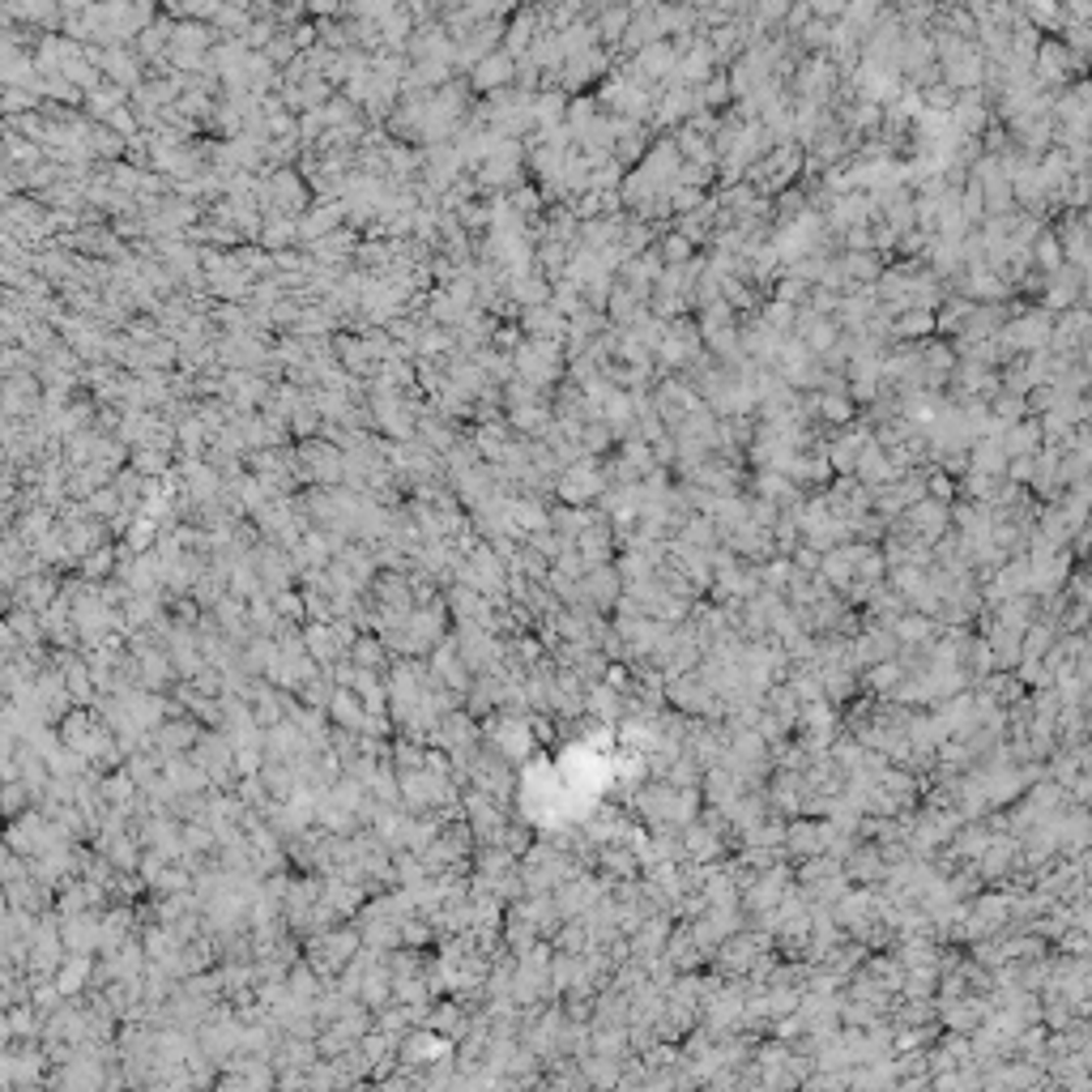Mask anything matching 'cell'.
Wrapping results in <instances>:
<instances>
[{
	"mask_svg": "<svg viewBox=\"0 0 1092 1092\" xmlns=\"http://www.w3.org/2000/svg\"><path fill=\"white\" fill-rule=\"evenodd\" d=\"M803 167H806V150H803L799 141H790V145H777L768 158H759V163L747 171L743 180L752 183L759 196H781L794 180L803 176Z\"/></svg>",
	"mask_w": 1092,
	"mask_h": 1092,
	"instance_id": "1",
	"label": "cell"
},
{
	"mask_svg": "<svg viewBox=\"0 0 1092 1092\" xmlns=\"http://www.w3.org/2000/svg\"><path fill=\"white\" fill-rule=\"evenodd\" d=\"M606 491H610V478H606L598 457H585L581 465H568L555 483V495L563 499V508H589L594 499H602Z\"/></svg>",
	"mask_w": 1092,
	"mask_h": 1092,
	"instance_id": "2",
	"label": "cell"
},
{
	"mask_svg": "<svg viewBox=\"0 0 1092 1092\" xmlns=\"http://www.w3.org/2000/svg\"><path fill=\"white\" fill-rule=\"evenodd\" d=\"M294 452H299V465L312 487H341V478H346V452L338 444L316 436V440H299Z\"/></svg>",
	"mask_w": 1092,
	"mask_h": 1092,
	"instance_id": "3",
	"label": "cell"
},
{
	"mask_svg": "<svg viewBox=\"0 0 1092 1092\" xmlns=\"http://www.w3.org/2000/svg\"><path fill=\"white\" fill-rule=\"evenodd\" d=\"M1050 338H1054V316L1050 312H1028V316H1012V321L1003 325L999 346H1003V354H1024L1028 359V354L1046 350Z\"/></svg>",
	"mask_w": 1092,
	"mask_h": 1092,
	"instance_id": "4",
	"label": "cell"
},
{
	"mask_svg": "<svg viewBox=\"0 0 1092 1092\" xmlns=\"http://www.w3.org/2000/svg\"><path fill=\"white\" fill-rule=\"evenodd\" d=\"M657 359L666 372H692L696 363L704 359V334L696 321H670L666 341H661Z\"/></svg>",
	"mask_w": 1092,
	"mask_h": 1092,
	"instance_id": "5",
	"label": "cell"
},
{
	"mask_svg": "<svg viewBox=\"0 0 1092 1092\" xmlns=\"http://www.w3.org/2000/svg\"><path fill=\"white\" fill-rule=\"evenodd\" d=\"M346 201L341 196H316V205L308 214L299 218V243L303 248H312V243H321L325 235H334V231H341V218H346Z\"/></svg>",
	"mask_w": 1092,
	"mask_h": 1092,
	"instance_id": "6",
	"label": "cell"
},
{
	"mask_svg": "<svg viewBox=\"0 0 1092 1092\" xmlns=\"http://www.w3.org/2000/svg\"><path fill=\"white\" fill-rule=\"evenodd\" d=\"M897 525H901V530H910V534H917V538H926V543L935 546L939 538H948V530H952V508L926 495L922 504H913L905 517H897Z\"/></svg>",
	"mask_w": 1092,
	"mask_h": 1092,
	"instance_id": "7",
	"label": "cell"
},
{
	"mask_svg": "<svg viewBox=\"0 0 1092 1092\" xmlns=\"http://www.w3.org/2000/svg\"><path fill=\"white\" fill-rule=\"evenodd\" d=\"M470 85L478 94H499V90H508V85H517V56L512 52H504V47H499V52H491L487 60H478V69L470 73Z\"/></svg>",
	"mask_w": 1092,
	"mask_h": 1092,
	"instance_id": "8",
	"label": "cell"
},
{
	"mask_svg": "<svg viewBox=\"0 0 1092 1092\" xmlns=\"http://www.w3.org/2000/svg\"><path fill=\"white\" fill-rule=\"evenodd\" d=\"M870 444H875V432H870L866 423H862V427H854V432H841V436L828 444L832 474L854 478V474H858V461H862V452H866Z\"/></svg>",
	"mask_w": 1092,
	"mask_h": 1092,
	"instance_id": "9",
	"label": "cell"
},
{
	"mask_svg": "<svg viewBox=\"0 0 1092 1092\" xmlns=\"http://www.w3.org/2000/svg\"><path fill=\"white\" fill-rule=\"evenodd\" d=\"M1037 81L1041 85H1059V81H1066L1071 78V69H1079L1084 65V60H1079L1075 52H1071V43H1059V39H1041V47H1037Z\"/></svg>",
	"mask_w": 1092,
	"mask_h": 1092,
	"instance_id": "10",
	"label": "cell"
},
{
	"mask_svg": "<svg viewBox=\"0 0 1092 1092\" xmlns=\"http://www.w3.org/2000/svg\"><path fill=\"white\" fill-rule=\"evenodd\" d=\"M581 585H585V602H589V610H615L619 598H623V576H619L615 563L585 572Z\"/></svg>",
	"mask_w": 1092,
	"mask_h": 1092,
	"instance_id": "11",
	"label": "cell"
},
{
	"mask_svg": "<svg viewBox=\"0 0 1092 1092\" xmlns=\"http://www.w3.org/2000/svg\"><path fill=\"white\" fill-rule=\"evenodd\" d=\"M956 286H961V294L973 299V303H990V299L999 303V299H1008V290H1012L990 265H964V274H961Z\"/></svg>",
	"mask_w": 1092,
	"mask_h": 1092,
	"instance_id": "12",
	"label": "cell"
},
{
	"mask_svg": "<svg viewBox=\"0 0 1092 1092\" xmlns=\"http://www.w3.org/2000/svg\"><path fill=\"white\" fill-rule=\"evenodd\" d=\"M359 243H363V239L354 235V227H341V231H334V235H325L321 243H312V248H308V261H312V265L341 269L354 252H359Z\"/></svg>",
	"mask_w": 1092,
	"mask_h": 1092,
	"instance_id": "13",
	"label": "cell"
},
{
	"mask_svg": "<svg viewBox=\"0 0 1092 1092\" xmlns=\"http://www.w3.org/2000/svg\"><path fill=\"white\" fill-rule=\"evenodd\" d=\"M1079 294H1084V274H1079V269H1071V265H1063L1059 274L1050 278V286H1046V312L1054 316V312H1071V308H1079Z\"/></svg>",
	"mask_w": 1092,
	"mask_h": 1092,
	"instance_id": "14",
	"label": "cell"
},
{
	"mask_svg": "<svg viewBox=\"0 0 1092 1092\" xmlns=\"http://www.w3.org/2000/svg\"><path fill=\"white\" fill-rule=\"evenodd\" d=\"M543 9H521V14H512V22L504 26V52H512V56H525L534 47V39L538 34H543Z\"/></svg>",
	"mask_w": 1092,
	"mask_h": 1092,
	"instance_id": "15",
	"label": "cell"
},
{
	"mask_svg": "<svg viewBox=\"0 0 1092 1092\" xmlns=\"http://www.w3.org/2000/svg\"><path fill=\"white\" fill-rule=\"evenodd\" d=\"M521 329H525V338L563 341V338H568V316H563L555 303H543V308H525L521 312Z\"/></svg>",
	"mask_w": 1092,
	"mask_h": 1092,
	"instance_id": "16",
	"label": "cell"
},
{
	"mask_svg": "<svg viewBox=\"0 0 1092 1092\" xmlns=\"http://www.w3.org/2000/svg\"><path fill=\"white\" fill-rule=\"evenodd\" d=\"M1041 444H1046V427H1041V419H1024L1003 432V452L1008 457H1037Z\"/></svg>",
	"mask_w": 1092,
	"mask_h": 1092,
	"instance_id": "17",
	"label": "cell"
},
{
	"mask_svg": "<svg viewBox=\"0 0 1092 1092\" xmlns=\"http://www.w3.org/2000/svg\"><path fill=\"white\" fill-rule=\"evenodd\" d=\"M1008 452H1003V436H986L968 448V470L990 474V478H1008Z\"/></svg>",
	"mask_w": 1092,
	"mask_h": 1092,
	"instance_id": "18",
	"label": "cell"
},
{
	"mask_svg": "<svg viewBox=\"0 0 1092 1092\" xmlns=\"http://www.w3.org/2000/svg\"><path fill=\"white\" fill-rule=\"evenodd\" d=\"M606 512H594V508H555L550 512V530H555L563 543H576L585 530H594V525H602Z\"/></svg>",
	"mask_w": 1092,
	"mask_h": 1092,
	"instance_id": "19",
	"label": "cell"
},
{
	"mask_svg": "<svg viewBox=\"0 0 1092 1092\" xmlns=\"http://www.w3.org/2000/svg\"><path fill=\"white\" fill-rule=\"evenodd\" d=\"M674 137V145H679V154H683V163H692V167H717V150H713V137H704V132H696V129H674L670 132Z\"/></svg>",
	"mask_w": 1092,
	"mask_h": 1092,
	"instance_id": "20",
	"label": "cell"
},
{
	"mask_svg": "<svg viewBox=\"0 0 1092 1092\" xmlns=\"http://www.w3.org/2000/svg\"><path fill=\"white\" fill-rule=\"evenodd\" d=\"M1028 568H1033V594H1054L1063 585L1066 568H1071V559L1050 550V555H1028Z\"/></svg>",
	"mask_w": 1092,
	"mask_h": 1092,
	"instance_id": "21",
	"label": "cell"
},
{
	"mask_svg": "<svg viewBox=\"0 0 1092 1092\" xmlns=\"http://www.w3.org/2000/svg\"><path fill=\"white\" fill-rule=\"evenodd\" d=\"M837 261L845 269V278L854 282V290L858 286H875V282L883 278V256L879 252H845V256H837Z\"/></svg>",
	"mask_w": 1092,
	"mask_h": 1092,
	"instance_id": "22",
	"label": "cell"
},
{
	"mask_svg": "<svg viewBox=\"0 0 1092 1092\" xmlns=\"http://www.w3.org/2000/svg\"><path fill=\"white\" fill-rule=\"evenodd\" d=\"M930 334H939L935 312L910 308V312L892 316V334H888V338H897V341H917V338H930Z\"/></svg>",
	"mask_w": 1092,
	"mask_h": 1092,
	"instance_id": "23",
	"label": "cell"
},
{
	"mask_svg": "<svg viewBox=\"0 0 1092 1092\" xmlns=\"http://www.w3.org/2000/svg\"><path fill=\"white\" fill-rule=\"evenodd\" d=\"M290 243H299V218L269 214L265 231H261V248L265 252H290Z\"/></svg>",
	"mask_w": 1092,
	"mask_h": 1092,
	"instance_id": "24",
	"label": "cell"
},
{
	"mask_svg": "<svg viewBox=\"0 0 1092 1092\" xmlns=\"http://www.w3.org/2000/svg\"><path fill=\"white\" fill-rule=\"evenodd\" d=\"M649 150H653V145H649V129H645V125H632V129L619 137V145H615V163H619V167H641L645 158H649Z\"/></svg>",
	"mask_w": 1092,
	"mask_h": 1092,
	"instance_id": "25",
	"label": "cell"
},
{
	"mask_svg": "<svg viewBox=\"0 0 1092 1092\" xmlns=\"http://www.w3.org/2000/svg\"><path fill=\"white\" fill-rule=\"evenodd\" d=\"M594 26H598V39H602L606 47H619L623 34H628V26H632V9H598Z\"/></svg>",
	"mask_w": 1092,
	"mask_h": 1092,
	"instance_id": "26",
	"label": "cell"
},
{
	"mask_svg": "<svg viewBox=\"0 0 1092 1092\" xmlns=\"http://www.w3.org/2000/svg\"><path fill=\"white\" fill-rule=\"evenodd\" d=\"M973 308L977 303L973 299H964V294H956V299H943V308L935 312V321H939V334H961V329L968 325V316H973Z\"/></svg>",
	"mask_w": 1092,
	"mask_h": 1092,
	"instance_id": "27",
	"label": "cell"
},
{
	"mask_svg": "<svg viewBox=\"0 0 1092 1092\" xmlns=\"http://www.w3.org/2000/svg\"><path fill=\"white\" fill-rule=\"evenodd\" d=\"M1033 261H1037V269H1046V274L1054 278L1059 274V269L1066 265V252H1063V239H1059V231H1041V239L1033 243Z\"/></svg>",
	"mask_w": 1092,
	"mask_h": 1092,
	"instance_id": "28",
	"label": "cell"
},
{
	"mask_svg": "<svg viewBox=\"0 0 1092 1092\" xmlns=\"http://www.w3.org/2000/svg\"><path fill=\"white\" fill-rule=\"evenodd\" d=\"M594 897H598V883L594 879H572L568 888H559V913H581V910H589V905H594Z\"/></svg>",
	"mask_w": 1092,
	"mask_h": 1092,
	"instance_id": "29",
	"label": "cell"
},
{
	"mask_svg": "<svg viewBox=\"0 0 1092 1092\" xmlns=\"http://www.w3.org/2000/svg\"><path fill=\"white\" fill-rule=\"evenodd\" d=\"M129 465H132V470H137L141 478H163V474L176 470V465H171V452H163V448H132Z\"/></svg>",
	"mask_w": 1092,
	"mask_h": 1092,
	"instance_id": "30",
	"label": "cell"
},
{
	"mask_svg": "<svg viewBox=\"0 0 1092 1092\" xmlns=\"http://www.w3.org/2000/svg\"><path fill=\"white\" fill-rule=\"evenodd\" d=\"M670 701L683 704V708H692V713H701V708H708V683H701V679L670 683Z\"/></svg>",
	"mask_w": 1092,
	"mask_h": 1092,
	"instance_id": "31",
	"label": "cell"
},
{
	"mask_svg": "<svg viewBox=\"0 0 1092 1092\" xmlns=\"http://www.w3.org/2000/svg\"><path fill=\"white\" fill-rule=\"evenodd\" d=\"M759 321H764L772 334H781V338H794V325H799V308H790V303H764V308H759Z\"/></svg>",
	"mask_w": 1092,
	"mask_h": 1092,
	"instance_id": "32",
	"label": "cell"
},
{
	"mask_svg": "<svg viewBox=\"0 0 1092 1092\" xmlns=\"http://www.w3.org/2000/svg\"><path fill=\"white\" fill-rule=\"evenodd\" d=\"M990 414H995V423H999V427H1015V423L1033 419V414H1028V401H1024V397H1015V392H999V397H995V406H990Z\"/></svg>",
	"mask_w": 1092,
	"mask_h": 1092,
	"instance_id": "33",
	"label": "cell"
},
{
	"mask_svg": "<svg viewBox=\"0 0 1092 1092\" xmlns=\"http://www.w3.org/2000/svg\"><path fill=\"white\" fill-rule=\"evenodd\" d=\"M81 581H98V576H116L120 572V550H112V546H103V550H94V555H85L81 563Z\"/></svg>",
	"mask_w": 1092,
	"mask_h": 1092,
	"instance_id": "34",
	"label": "cell"
},
{
	"mask_svg": "<svg viewBox=\"0 0 1092 1092\" xmlns=\"http://www.w3.org/2000/svg\"><path fill=\"white\" fill-rule=\"evenodd\" d=\"M657 252H661V261H666V269H670V265H687V261H696V243L687 239V235H679V231L661 235V239H657Z\"/></svg>",
	"mask_w": 1092,
	"mask_h": 1092,
	"instance_id": "35",
	"label": "cell"
},
{
	"mask_svg": "<svg viewBox=\"0 0 1092 1092\" xmlns=\"http://www.w3.org/2000/svg\"><path fill=\"white\" fill-rule=\"evenodd\" d=\"M1037 389V376L1028 372V359H1015L1008 372H1003V392H1015V397L1028 401V392Z\"/></svg>",
	"mask_w": 1092,
	"mask_h": 1092,
	"instance_id": "36",
	"label": "cell"
},
{
	"mask_svg": "<svg viewBox=\"0 0 1092 1092\" xmlns=\"http://www.w3.org/2000/svg\"><path fill=\"white\" fill-rule=\"evenodd\" d=\"M158 743L167 752H180V747H192L201 739H196V726H188V721H167V726H158Z\"/></svg>",
	"mask_w": 1092,
	"mask_h": 1092,
	"instance_id": "37",
	"label": "cell"
},
{
	"mask_svg": "<svg viewBox=\"0 0 1092 1092\" xmlns=\"http://www.w3.org/2000/svg\"><path fill=\"white\" fill-rule=\"evenodd\" d=\"M39 94H43V98H56V103H85V94H81L69 78H60V73H52V78L39 81Z\"/></svg>",
	"mask_w": 1092,
	"mask_h": 1092,
	"instance_id": "38",
	"label": "cell"
},
{
	"mask_svg": "<svg viewBox=\"0 0 1092 1092\" xmlns=\"http://www.w3.org/2000/svg\"><path fill=\"white\" fill-rule=\"evenodd\" d=\"M350 661L359 670H376L380 661H385V645L376 641V636H359V641H354V649H350Z\"/></svg>",
	"mask_w": 1092,
	"mask_h": 1092,
	"instance_id": "39",
	"label": "cell"
},
{
	"mask_svg": "<svg viewBox=\"0 0 1092 1092\" xmlns=\"http://www.w3.org/2000/svg\"><path fill=\"white\" fill-rule=\"evenodd\" d=\"M610 444H615V432H610L606 423H585L581 448L589 452V457H602V452H610Z\"/></svg>",
	"mask_w": 1092,
	"mask_h": 1092,
	"instance_id": "40",
	"label": "cell"
},
{
	"mask_svg": "<svg viewBox=\"0 0 1092 1092\" xmlns=\"http://www.w3.org/2000/svg\"><path fill=\"white\" fill-rule=\"evenodd\" d=\"M811 290H815V286H806L803 278L785 274V278L777 282V303H790V308H803V303H811Z\"/></svg>",
	"mask_w": 1092,
	"mask_h": 1092,
	"instance_id": "41",
	"label": "cell"
},
{
	"mask_svg": "<svg viewBox=\"0 0 1092 1092\" xmlns=\"http://www.w3.org/2000/svg\"><path fill=\"white\" fill-rule=\"evenodd\" d=\"M730 98H734V90H730V78H726V73H717V78H713V81H708L704 90H701V107H704V112H717V107H726Z\"/></svg>",
	"mask_w": 1092,
	"mask_h": 1092,
	"instance_id": "42",
	"label": "cell"
},
{
	"mask_svg": "<svg viewBox=\"0 0 1092 1092\" xmlns=\"http://www.w3.org/2000/svg\"><path fill=\"white\" fill-rule=\"evenodd\" d=\"M926 495L952 508V499H956V478L943 474V470H930V474H926Z\"/></svg>",
	"mask_w": 1092,
	"mask_h": 1092,
	"instance_id": "43",
	"label": "cell"
},
{
	"mask_svg": "<svg viewBox=\"0 0 1092 1092\" xmlns=\"http://www.w3.org/2000/svg\"><path fill=\"white\" fill-rule=\"evenodd\" d=\"M1033 478H1037V457H1012L1008 461V483L1033 487Z\"/></svg>",
	"mask_w": 1092,
	"mask_h": 1092,
	"instance_id": "44",
	"label": "cell"
},
{
	"mask_svg": "<svg viewBox=\"0 0 1092 1092\" xmlns=\"http://www.w3.org/2000/svg\"><path fill=\"white\" fill-rule=\"evenodd\" d=\"M1028 22H1041V26H1063L1066 9H1059V5H1028Z\"/></svg>",
	"mask_w": 1092,
	"mask_h": 1092,
	"instance_id": "45",
	"label": "cell"
},
{
	"mask_svg": "<svg viewBox=\"0 0 1092 1092\" xmlns=\"http://www.w3.org/2000/svg\"><path fill=\"white\" fill-rule=\"evenodd\" d=\"M1079 359H1084V372L1092 376V338L1084 341V350H1079Z\"/></svg>",
	"mask_w": 1092,
	"mask_h": 1092,
	"instance_id": "46",
	"label": "cell"
},
{
	"mask_svg": "<svg viewBox=\"0 0 1092 1092\" xmlns=\"http://www.w3.org/2000/svg\"><path fill=\"white\" fill-rule=\"evenodd\" d=\"M1088 129H1092V120H1088Z\"/></svg>",
	"mask_w": 1092,
	"mask_h": 1092,
	"instance_id": "47",
	"label": "cell"
}]
</instances>
